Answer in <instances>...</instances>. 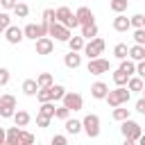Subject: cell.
I'll list each match as a JSON object with an SVG mask.
<instances>
[{
	"label": "cell",
	"instance_id": "6da1fadb",
	"mask_svg": "<svg viewBox=\"0 0 145 145\" xmlns=\"http://www.w3.org/2000/svg\"><path fill=\"white\" fill-rule=\"evenodd\" d=\"M129 97H131V93L127 91V86H116L113 91H109L106 93V104L111 106V109H116V106H122V104H127L129 102Z\"/></svg>",
	"mask_w": 145,
	"mask_h": 145
},
{
	"label": "cell",
	"instance_id": "7a4b0ae2",
	"mask_svg": "<svg viewBox=\"0 0 145 145\" xmlns=\"http://www.w3.org/2000/svg\"><path fill=\"white\" fill-rule=\"evenodd\" d=\"M54 20H57L59 25L68 27V29H77V27H79V23H77L75 14H72L68 7H59V9L54 11Z\"/></svg>",
	"mask_w": 145,
	"mask_h": 145
},
{
	"label": "cell",
	"instance_id": "3957f363",
	"mask_svg": "<svg viewBox=\"0 0 145 145\" xmlns=\"http://www.w3.org/2000/svg\"><path fill=\"white\" fill-rule=\"evenodd\" d=\"M100 118L95 116V113H86L84 116V120H82V131L88 136V138H97L100 136Z\"/></svg>",
	"mask_w": 145,
	"mask_h": 145
},
{
	"label": "cell",
	"instance_id": "277c9868",
	"mask_svg": "<svg viewBox=\"0 0 145 145\" xmlns=\"http://www.w3.org/2000/svg\"><path fill=\"white\" fill-rule=\"evenodd\" d=\"M88 59H97L102 52H104V39H100V36H95V39H91L86 45H84V50H82Z\"/></svg>",
	"mask_w": 145,
	"mask_h": 145
},
{
	"label": "cell",
	"instance_id": "5b68a950",
	"mask_svg": "<svg viewBox=\"0 0 145 145\" xmlns=\"http://www.w3.org/2000/svg\"><path fill=\"white\" fill-rule=\"evenodd\" d=\"M120 131H122V136L125 138H129V140H138L140 138V134H143V129H140V125L136 122V120H125L122 125H120Z\"/></svg>",
	"mask_w": 145,
	"mask_h": 145
},
{
	"label": "cell",
	"instance_id": "8992f818",
	"mask_svg": "<svg viewBox=\"0 0 145 145\" xmlns=\"http://www.w3.org/2000/svg\"><path fill=\"white\" fill-rule=\"evenodd\" d=\"M14 113H16V97L11 93L0 95V116L2 118H14Z\"/></svg>",
	"mask_w": 145,
	"mask_h": 145
},
{
	"label": "cell",
	"instance_id": "52a82bcc",
	"mask_svg": "<svg viewBox=\"0 0 145 145\" xmlns=\"http://www.w3.org/2000/svg\"><path fill=\"white\" fill-rule=\"evenodd\" d=\"M63 106L68 109V111H79L82 106H84V97L79 95V93H75V91H66V95H63Z\"/></svg>",
	"mask_w": 145,
	"mask_h": 145
},
{
	"label": "cell",
	"instance_id": "ba28073f",
	"mask_svg": "<svg viewBox=\"0 0 145 145\" xmlns=\"http://www.w3.org/2000/svg\"><path fill=\"white\" fill-rule=\"evenodd\" d=\"M48 36H54V41L68 43L72 34H70V29H68V27H63V25H59V23H52V25H50V29H48Z\"/></svg>",
	"mask_w": 145,
	"mask_h": 145
},
{
	"label": "cell",
	"instance_id": "9c48e42d",
	"mask_svg": "<svg viewBox=\"0 0 145 145\" xmlns=\"http://www.w3.org/2000/svg\"><path fill=\"white\" fill-rule=\"evenodd\" d=\"M88 72L91 75H102V72H109V61L97 57V59H88Z\"/></svg>",
	"mask_w": 145,
	"mask_h": 145
},
{
	"label": "cell",
	"instance_id": "30bf717a",
	"mask_svg": "<svg viewBox=\"0 0 145 145\" xmlns=\"http://www.w3.org/2000/svg\"><path fill=\"white\" fill-rule=\"evenodd\" d=\"M5 39H7V43H11V45H18L25 36H23V29L18 27V25H9L7 27V32H5Z\"/></svg>",
	"mask_w": 145,
	"mask_h": 145
},
{
	"label": "cell",
	"instance_id": "8fae6325",
	"mask_svg": "<svg viewBox=\"0 0 145 145\" xmlns=\"http://www.w3.org/2000/svg\"><path fill=\"white\" fill-rule=\"evenodd\" d=\"M75 18H77L79 27H82V25H91V23H95V16H93V11H91L88 7H79V9L75 11Z\"/></svg>",
	"mask_w": 145,
	"mask_h": 145
},
{
	"label": "cell",
	"instance_id": "7c38bea8",
	"mask_svg": "<svg viewBox=\"0 0 145 145\" xmlns=\"http://www.w3.org/2000/svg\"><path fill=\"white\" fill-rule=\"evenodd\" d=\"M23 36H25V39H32V41H39V39H43L45 34L41 32V25L29 23V25H25V27H23Z\"/></svg>",
	"mask_w": 145,
	"mask_h": 145
},
{
	"label": "cell",
	"instance_id": "4fadbf2b",
	"mask_svg": "<svg viewBox=\"0 0 145 145\" xmlns=\"http://www.w3.org/2000/svg\"><path fill=\"white\" fill-rule=\"evenodd\" d=\"M34 43H36V54H52V50H54V41L50 36H43Z\"/></svg>",
	"mask_w": 145,
	"mask_h": 145
},
{
	"label": "cell",
	"instance_id": "5bb4252c",
	"mask_svg": "<svg viewBox=\"0 0 145 145\" xmlns=\"http://www.w3.org/2000/svg\"><path fill=\"white\" fill-rule=\"evenodd\" d=\"M113 29H116V32H127V29H131L129 18H127L125 14H118V16L113 18Z\"/></svg>",
	"mask_w": 145,
	"mask_h": 145
},
{
	"label": "cell",
	"instance_id": "9a60e30c",
	"mask_svg": "<svg viewBox=\"0 0 145 145\" xmlns=\"http://www.w3.org/2000/svg\"><path fill=\"white\" fill-rule=\"evenodd\" d=\"M63 63H66V68H70V70L79 68V66H82V54H79V52H68V54L63 57Z\"/></svg>",
	"mask_w": 145,
	"mask_h": 145
},
{
	"label": "cell",
	"instance_id": "2e32d148",
	"mask_svg": "<svg viewBox=\"0 0 145 145\" xmlns=\"http://www.w3.org/2000/svg\"><path fill=\"white\" fill-rule=\"evenodd\" d=\"M106 93H109V86H106L104 82H95V84L91 86V95H93L95 100H104Z\"/></svg>",
	"mask_w": 145,
	"mask_h": 145
},
{
	"label": "cell",
	"instance_id": "e0dca14e",
	"mask_svg": "<svg viewBox=\"0 0 145 145\" xmlns=\"http://www.w3.org/2000/svg\"><path fill=\"white\" fill-rule=\"evenodd\" d=\"M23 138V129L20 127H9L7 129V145H18Z\"/></svg>",
	"mask_w": 145,
	"mask_h": 145
},
{
	"label": "cell",
	"instance_id": "ac0fdd59",
	"mask_svg": "<svg viewBox=\"0 0 145 145\" xmlns=\"http://www.w3.org/2000/svg\"><path fill=\"white\" fill-rule=\"evenodd\" d=\"M127 59H131L134 63L145 61V48H143V45H131V48H129V57H127Z\"/></svg>",
	"mask_w": 145,
	"mask_h": 145
},
{
	"label": "cell",
	"instance_id": "d6986e66",
	"mask_svg": "<svg viewBox=\"0 0 145 145\" xmlns=\"http://www.w3.org/2000/svg\"><path fill=\"white\" fill-rule=\"evenodd\" d=\"M29 120H32V116H29L27 111L16 109V113H14V122H16V127H27V125H29Z\"/></svg>",
	"mask_w": 145,
	"mask_h": 145
},
{
	"label": "cell",
	"instance_id": "ffe728a7",
	"mask_svg": "<svg viewBox=\"0 0 145 145\" xmlns=\"http://www.w3.org/2000/svg\"><path fill=\"white\" fill-rule=\"evenodd\" d=\"M111 118L116 120V122H125V120H129V109L122 104V106H116L113 111H111Z\"/></svg>",
	"mask_w": 145,
	"mask_h": 145
},
{
	"label": "cell",
	"instance_id": "44dd1931",
	"mask_svg": "<svg viewBox=\"0 0 145 145\" xmlns=\"http://www.w3.org/2000/svg\"><path fill=\"white\" fill-rule=\"evenodd\" d=\"M63 127H66V131H68V134H72V136H77V134L82 131V120H75V118H68V120H63Z\"/></svg>",
	"mask_w": 145,
	"mask_h": 145
},
{
	"label": "cell",
	"instance_id": "7402d4cb",
	"mask_svg": "<svg viewBox=\"0 0 145 145\" xmlns=\"http://www.w3.org/2000/svg\"><path fill=\"white\" fill-rule=\"evenodd\" d=\"M95 36H97V25H95V23L82 25V39H84V41H91V39H95Z\"/></svg>",
	"mask_w": 145,
	"mask_h": 145
},
{
	"label": "cell",
	"instance_id": "603a6c76",
	"mask_svg": "<svg viewBox=\"0 0 145 145\" xmlns=\"http://www.w3.org/2000/svg\"><path fill=\"white\" fill-rule=\"evenodd\" d=\"M113 57L120 59V61H125V59L129 57V48H127V43H116V45H113Z\"/></svg>",
	"mask_w": 145,
	"mask_h": 145
},
{
	"label": "cell",
	"instance_id": "cb8c5ba5",
	"mask_svg": "<svg viewBox=\"0 0 145 145\" xmlns=\"http://www.w3.org/2000/svg\"><path fill=\"white\" fill-rule=\"evenodd\" d=\"M23 93L29 95V97H34V95L39 93V84H36V79H25V82H23Z\"/></svg>",
	"mask_w": 145,
	"mask_h": 145
},
{
	"label": "cell",
	"instance_id": "d4e9b609",
	"mask_svg": "<svg viewBox=\"0 0 145 145\" xmlns=\"http://www.w3.org/2000/svg\"><path fill=\"white\" fill-rule=\"evenodd\" d=\"M68 45H70V52H82V50H84V45H86V41H84L82 36H70Z\"/></svg>",
	"mask_w": 145,
	"mask_h": 145
},
{
	"label": "cell",
	"instance_id": "484cf974",
	"mask_svg": "<svg viewBox=\"0 0 145 145\" xmlns=\"http://www.w3.org/2000/svg\"><path fill=\"white\" fill-rule=\"evenodd\" d=\"M118 70H122L127 77H134V72H136V63L131 61V59H125V61H120V68Z\"/></svg>",
	"mask_w": 145,
	"mask_h": 145
},
{
	"label": "cell",
	"instance_id": "4316f807",
	"mask_svg": "<svg viewBox=\"0 0 145 145\" xmlns=\"http://www.w3.org/2000/svg\"><path fill=\"white\" fill-rule=\"evenodd\" d=\"M36 84H39V88H48V86H52V84H54L52 72H41V75L36 77Z\"/></svg>",
	"mask_w": 145,
	"mask_h": 145
},
{
	"label": "cell",
	"instance_id": "83f0119b",
	"mask_svg": "<svg viewBox=\"0 0 145 145\" xmlns=\"http://www.w3.org/2000/svg\"><path fill=\"white\" fill-rule=\"evenodd\" d=\"M36 100H39L41 104H43V102H52V86H48V88H39Z\"/></svg>",
	"mask_w": 145,
	"mask_h": 145
},
{
	"label": "cell",
	"instance_id": "f1b7e54d",
	"mask_svg": "<svg viewBox=\"0 0 145 145\" xmlns=\"http://www.w3.org/2000/svg\"><path fill=\"white\" fill-rule=\"evenodd\" d=\"M54 104L52 102H43L41 104V109H39V116H45V118H54Z\"/></svg>",
	"mask_w": 145,
	"mask_h": 145
},
{
	"label": "cell",
	"instance_id": "f546056e",
	"mask_svg": "<svg viewBox=\"0 0 145 145\" xmlns=\"http://www.w3.org/2000/svg\"><path fill=\"white\" fill-rule=\"evenodd\" d=\"M127 5H129V0H111V2H109L111 11H116V14H122V11H127Z\"/></svg>",
	"mask_w": 145,
	"mask_h": 145
},
{
	"label": "cell",
	"instance_id": "4dcf8cb0",
	"mask_svg": "<svg viewBox=\"0 0 145 145\" xmlns=\"http://www.w3.org/2000/svg\"><path fill=\"white\" fill-rule=\"evenodd\" d=\"M143 79L140 77H129V82H127V91L131 93V91H143Z\"/></svg>",
	"mask_w": 145,
	"mask_h": 145
},
{
	"label": "cell",
	"instance_id": "1f68e13d",
	"mask_svg": "<svg viewBox=\"0 0 145 145\" xmlns=\"http://www.w3.org/2000/svg\"><path fill=\"white\" fill-rule=\"evenodd\" d=\"M129 23H131L134 29H143V27H145V16H143V14H134V16L129 18Z\"/></svg>",
	"mask_w": 145,
	"mask_h": 145
},
{
	"label": "cell",
	"instance_id": "d6a6232c",
	"mask_svg": "<svg viewBox=\"0 0 145 145\" xmlns=\"http://www.w3.org/2000/svg\"><path fill=\"white\" fill-rule=\"evenodd\" d=\"M14 14H16L18 18H27V14H29V7H27L25 2H16V7H14Z\"/></svg>",
	"mask_w": 145,
	"mask_h": 145
},
{
	"label": "cell",
	"instance_id": "836d02e7",
	"mask_svg": "<svg viewBox=\"0 0 145 145\" xmlns=\"http://www.w3.org/2000/svg\"><path fill=\"white\" fill-rule=\"evenodd\" d=\"M127 82H129V77H127L122 70H116V72H113V84H116V86H127Z\"/></svg>",
	"mask_w": 145,
	"mask_h": 145
},
{
	"label": "cell",
	"instance_id": "e575fe53",
	"mask_svg": "<svg viewBox=\"0 0 145 145\" xmlns=\"http://www.w3.org/2000/svg\"><path fill=\"white\" fill-rule=\"evenodd\" d=\"M63 95H66V88L61 84H52V102L54 100H63Z\"/></svg>",
	"mask_w": 145,
	"mask_h": 145
},
{
	"label": "cell",
	"instance_id": "d590c367",
	"mask_svg": "<svg viewBox=\"0 0 145 145\" xmlns=\"http://www.w3.org/2000/svg\"><path fill=\"white\" fill-rule=\"evenodd\" d=\"M9 25H11V16L5 14V11H0V34H5Z\"/></svg>",
	"mask_w": 145,
	"mask_h": 145
},
{
	"label": "cell",
	"instance_id": "8d00e7d4",
	"mask_svg": "<svg viewBox=\"0 0 145 145\" xmlns=\"http://www.w3.org/2000/svg\"><path fill=\"white\" fill-rule=\"evenodd\" d=\"M134 45H143L145 48V27L143 29H134Z\"/></svg>",
	"mask_w": 145,
	"mask_h": 145
},
{
	"label": "cell",
	"instance_id": "74e56055",
	"mask_svg": "<svg viewBox=\"0 0 145 145\" xmlns=\"http://www.w3.org/2000/svg\"><path fill=\"white\" fill-rule=\"evenodd\" d=\"M54 118H59V120H68V118H70V111L61 104V106H57V109H54Z\"/></svg>",
	"mask_w": 145,
	"mask_h": 145
},
{
	"label": "cell",
	"instance_id": "f35d334b",
	"mask_svg": "<svg viewBox=\"0 0 145 145\" xmlns=\"http://www.w3.org/2000/svg\"><path fill=\"white\" fill-rule=\"evenodd\" d=\"M41 23H45L48 27H50L52 23H57V20H54V9H45V11H43V20H41Z\"/></svg>",
	"mask_w": 145,
	"mask_h": 145
},
{
	"label": "cell",
	"instance_id": "ab89813d",
	"mask_svg": "<svg viewBox=\"0 0 145 145\" xmlns=\"http://www.w3.org/2000/svg\"><path fill=\"white\" fill-rule=\"evenodd\" d=\"M9 79H11V72H9L7 68H0V86H7Z\"/></svg>",
	"mask_w": 145,
	"mask_h": 145
},
{
	"label": "cell",
	"instance_id": "60d3db41",
	"mask_svg": "<svg viewBox=\"0 0 145 145\" xmlns=\"http://www.w3.org/2000/svg\"><path fill=\"white\" fill-rule=\"evenodd\" d=\"M50 145H68V138L63 134H54L52 140H50Z\"/></svg>",
	"mask_w": 145,
	"mask_h": 145
},
{
	"label": "cell",
	"instance_id": "b9f144b4",
	"mask_svg": "<svg viewBox=\"0 0 145 145\" xmlns=\"http://www.w3.org/2000/svg\"><path fill=\"white\" fill-rule=\"evenodd\" d=\"M50 120H52V118H45V116H36V125H39V127H48V125H50Z\"/></svg>",
	"mask_w": 145,
	"mask_h": 145
},
{
	"label": "cell",
	"instance_id": "7bdbcfd3",
	"mask_svg": "<svg viewBox=\"0 0 145 145\" xmlns=\"http://www.w3.org/2000/svg\"><path fill=\"white\" fill-rule=\"evenodd\" d=\"M136 72H138L140 79H145V61H138L136 63Z\"/></svg>",
	"mask_w": 145,
	"mask_h": 145
},
{
	"label": "cell",
	"instance_id": "ee69618b",
	"mask_svg": "<svg viewBox=\"0 0 145 145\" xmlns=\"http://www.w3.org/2000/svg\"><path fill=\"white\" fill-rule=\"evenodd\" d=\"M0 7L2 9H14L16 7V0H0Z\"/></svg>",
	"mask_w": 145,
	"mask_h": 145
},
{
	"label": "cell",
	"instance_id": "f6af8a7d",
	"mask_svg": "<svg viewBox=\"0 0 145 145\" xmlns=\"http://www.w3.org/2000/svg\"><path fill=\"white\" fill-rule=\"evenodd\" d=\"M136 111H138V113H143V116H145V97H140V100H138V102H136Z\"/></svg>",
	"mask_w": 145,
	"mask_h": 145
},
{
	"label": "cell",
	"instance_id": "bcb514c9",
	"mask_svg": "<svg viewBox=\"0 0 145 145\" xmlns=\"http://www.w3.org/2000/svg\"><path fill=\"white\" fill-rule=\"evenodd\" d=\"M0 145H7V129L0 127Z\"/></svg>",
	"mask_w": 145,
	"mask_h": 145
},
{
	"label": "cell",
	"instance_id": "7dc6e473",
	"mask_svg": "<svg viewBox=\"0 0 145 145\" xmlns=\"http://www.w3.org/2000/svg\"><path fill=\"white\" fill-rule=\"evenodd\" d=\"M136 145H145V134H140V138L136 140Z\"/></svg>",
	"mask_w": 145,
	"mask_h": 145
},
{
	"label": "cell",
	"instance_id": "c3c4849f",
	"mask_svg": "<svg viewBox=\"0 0 145 145\" xmlns=\"http://www.w3.org/2000/svg\"><path fill=\"white\" fill-rule=\"evenodd\" d=\"M122 145H136V140H129V138H125V143Z\"/></svg>",
	"mask_w": 145,
	"mask_h": 145
},
{
	"label": "cell",
	"instance_id": "681fc988",
	"mask_svg": "<svg viewBox=\"0 0 145 145\" xmlns=\"http://www.w3.org/2000/svg\"><path fill=\"white\" fill-rule=\"evenodd\" d=\"M18 145H29V143H25V140H20V143H18Z\"/></svg>",
	"mask_w": 145,
	"mask_h": 145
},
{
	"label": "cell",
	"instance_id": "f907efd6",
	"mask_svg": "<svg viewBox=\"0 0 145 145\" xmlns=\"http://www.w3.org/2000/svg\"><path fill=\"white\" fill-rule=\"evenodd\" d=\"M140 93H143V97H145V86H143V91H140Z\"/></svg>",
	"mask_w": 145,
	"mask_h": 145
},
{
	"label": "cell",
	"instance_id": "816d5d0a",
	"mask_svg": "<svg viewBox=\"0 0 145 145\" xmlns=\"http://www.w3.org/2000/svg\"><path fill=\"white\" fill-rule=\"evenodd\" d=\"M36 145H41V143H36Z\"/></svg>",
	"mask_w": 145,
	"mask_h": 145
}]
</instances>
